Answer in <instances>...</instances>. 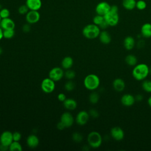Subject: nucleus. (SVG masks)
Returning <instances> with one entry per match:
<instances>
[{"label":"nucleus","instance_id":"f03ea898","mask_svg":"<svg viewBox=\"0 0 151 151\" xmlns=\"http://www.w3.org/2000/svg\"><path fill=\"white\" fill-rule=\"evenodd\" d=\"M119 8L117 6L113 5H111L110 10L104 16L105 21L108 24L109 26L114 27L117 25L119 21Z\"/></svg>","mask_w":151,"mask_h":151},{"label":"nucleus","instance_id":"f704fd0d","mask_svg":"<svg viewBox=\"0 0 151 151\" xmlns=\"http://www.w3.org/2000/svg\"><path fill=\"white\" fill-rule=\"evenodd\" d=\"M9 15H10V12L8 9L4 8L0 9V16L2 19L8 18Z\"/></svg>","mask_w":151,"mask_h":151},{"label":"nucleus","instance_id":"a878e982","mask_svg":"<svg viewBox=\"0 0 151 151\" xmlns=\"http://www.w3.org/2000/svg\"><path fill=\"white\" fill-rule=\"evenodd\" d=\"M9 150L10 151H22V147L19 142L13 141L9 146Z\"/></svg>","mask_w":151,"mask_h":151},{"label":"nucleus","instance_id":"ddd939ff","mask_svg":"<svg viewBox=\"0 0 151 151\" xmlns=\"http://www.w3.org/2000/svg\"><path fill=\"white\" fill-rule=\"evenodd\" d=\"M60 121L66 127H71L74 123V117L69 112H65L62 114L60 119Z\"/></svg>","mask_w":151,"mask_h":151},{"label":"nucleus","instance_id":"49530a36","mask_svg":"<svg viewBox=\"0 0 151 151\" xmlns=\"http://www.w3.org/2000/svg\"><path fill=\"white\" fill-rule=\"evenodd\" d=\"M2 52H3V50H2V48L0 47V55L2 54Z\"/></svg>","mask_w":151,"mask_h":151},{"label":"nucleus","instance_id":"cd10ccee","mask_svg":"<svg viewBox=\"0 0 151 151\" xmlns=\"http://www.w3.org/2000/svg\"><path fill=\"white\" fill-rule=\"evenodd\" d=\"M142 87L145 91L147 93H151V80H143L142 84Z\"/></svg>","mask_w":151,"mask_h":151},{"label":"nucleus","instance_id":"c756f323","mask_svg":"<svg viewBox=\"0 0 151 151\" xmlns=\"http://www.w3.org/2000/svg\"><path fill=\"white\" fill-rule=\"evenodd\" d=\"M147 7V4L144 0H138L136 1V8L140 11H143Z\"/></svg>","mask_w":151,"mask_h":151},{"label":"nucleus","instance_id":"7c9ffc66","mask_svg":"<svg viewBox=\"0 0 151 151\" xmlns=\"http://www.w3.org/2000/svg\"><path fill=\"white\" fill-rule=\"evenodd\" d=\"M104 21V16L98 15V14H96V15H95L93 19V24H96L97 26H99Z\"/></svg>","mask_w":151,"mask_h":151},{"label":"nucleus","instance_id":"b1692460","mask_svg":"<svg viewBox=\"0 0 151 151\" xmlns=\"http://www.w3.org/2000/svg\"><path fill=\"white\" fill-rule=\"evenodd\" d=\"M73 64V59L69 56L64 57L61 61V66L65 70L70 69Z\"/></svg>","mask_w":151,"mask_h":151},{"label":"nucleus","instance_id":"4be33fe9","mask_svg":"<svg viewBox=\"0 0 151 151\" xmlns=\"http://www.w3.org/2000/svg\"><path fill=\"white\" fill-rule=\"evenodd\" d=\"M63 104L65 108L69 110H73L76 109L77 106L76 101L73 99H66L63 101Z\"/></svg>","mask_w":151,"mask_h":151},{"label":"nucleus","instance_id":"f257e3e1","mask_svg":"<svg viewBox=\"0 0 151 151\" xmlns=\"http://www.w3.org/2000/svg\"><path fill=\"white\" fill-rule=\"evenodd\" d=\"M149 73V68L146 64L142 63L134 66L132 71V76L134 79L138 81L145 80Z\"/></svg>","mask_w":151,"mask_h":151},{"label":"nucleus","instance_id":"393cba45","mask_svg":"<svg viewBox=\"0 0 151 151\" xmlns=\"http://www.w3.org/2000/svg\"><path fill=\"white\" fill-rule=\"evenodd\" d=\"M125 62L129 66H135L137 63V58L133 54H129L125 57Z\"/></svg>","mask_w":151,"mask_h":151},{"label":"nucleus","instance_id":"c85d7f7f","mask_svg":"<svg viewBox=\"0 0 151 151\" xmlns=\"http://www.w3.org/2000/svg\"><path fill=\"white\" fill-rule=\"evenodd\" d=\"M15 35L14 29H4L3 30V37L6 39H11Z\"/></svg>","mask_w":151,"mask_h":151},{"label":"nucleus","instance_id":"c03bdc74","mask_svg":"<svg viewBox=\"0 0 151 151\" xmlns=\"http://www.w3.org/2000/svg\"><path fill=\"white\" fill-rule=\"evenodd\" d=\"M2 38H4L3 37V29L0 27V40H2Z\"/></svg>","mask_w":151,"mask_h":151},{"label":"nucleus","instance_id":"2eb2a0df","mask_svg":"<svg viewBox=\"0 0 151 151\" xmlns=\"http://www.w3.org/2000/svg\"><path fill=\"white\" fill-rule=\"evenodd\" d=\"M15 22L14 21L8 18H2L0 22V27L1 28L4 30V29H14L15 28Z\"/></svg>","mask_w":151,"mask_h":151},{"label":"nucleus","instance_id":"39448f33","mask_svg":"<svg viewBox=\"0 0 151 151\" xmlns=\"http://www.w3.org/2000/svg\"><path fill=\"white\" fill-rule=\"evenodd\" d=\"M87 142L89 146L96 149L101 146L102 143V137L99 132L93 131L88 134Z\"/></svg>","mask_w":151,"mask_h":151},{"label":"nucleus","instance_id":"4468645a","mask_svg":"<svg viewBox=\"0 0 151 151\" xmlns=\"http://www.w3.org/2000/svg\"><path fill=\"white\" fill-rule=\"evenodd\" d=\"M120 101L122 105L126 107H130L134 104L136 101L135 97L130 94H124L120 99Z\"/></svg>","mask_w":151,"mask_h":151},{"label":"nucleus","instance_id":"e433bc0d","mask_svg":"<svg viewBox=\"0 0 151 151\" xmlns=\"http://www.w3.org/2000/svg\"><path fill=\"white\" fill-rule=\"evenodd\" d=\"M88 114H89L90 116H91V117H93L94 119L97 118L99 116V111L97 110L94 109H91V110H90V111L88 112Z\"/></svg>","mask_w":151,"mask_h":151},{"label":"nucleus","instance_id":"7ed1b4c3","mask_svg":"<svg viewBox=\"0 0 151 151\" xmlns=\"http://www.w3.org/2000/svg\"><path fill=\"white\" fill-rule=\"evenodd\" d=\"M100 31V28L99 26L94 24H90L83 28L82 33L85 38L93 40L99 37Z\"/></svg>","mask_w":151,"mask_h":151},{"label":"nucleus","instance_id":"423d86ee","mask_svg":"<svg viewBox=\"0 0 151 151\" xmlns=\"http://www.w3.org/2000/svg\"><path fill=\"white\" fill-rule=\"evenodd\" d=\"M55 81L50 77L44 78L41 82V89L46 93H50L52 92L55 89Z\"/></svg>","mask_w":151,"mask_h":151},{"label":"nucleus","instance_id":"72a5a7b5","mask_svg":"<svg viewBox=\"0 0 151 151\" xmlns=\"http://www.w3.org/2000/svg\"><path fill=\"white\" fill-rule=\"evenodd\" d=\"M29 11V8H28V6L26 5V4L25 5H22L21 6H19L18 9V13L19 14L21 15H26V14Z\"/></svg>","mask_w":151,"mask_h":151},{"label":"nucleus","instance_id":"1a4fd4ad","mask_svg":"<svg viewBox=\"0 0 151 151\" xmlns=\"http://www.w3.org/2000/svg\"><path fill=\"white\" fill-rule=\"evenodd\" d=\"M40 19V14L38 11L29 10L25 15V19L27 22L30 24H35L39 21Z\"/></svg>","mask_w":151,"mask_h":151},{"label":"nucleus","instance_id":"9b49d317","mask_svg":"<svg viewBox=\"0 0 151 151\" xmlns=\"http://www.w3.org/2000/svg\"><path fill=\"white\" fill-rule=\"evenodd\" d=\"M110 135L115 140L120 141L123 139L124 137V132L120 127L114 126L111 129Z\"/></svg>","mask_w":151,"mask_h":151},{"label":"nucleus","instance_id":"79ce46f5","mask_svg":"<svg viewBox=\"0 0 151 151\" xmlns=\"http://www.w3.org/2000/svg\"><path fill=\"white\" fill-rule=\"evenodd\" d=\"M134 97H135L136 101H142V100H143V96L141 95V94H137Z\"/></svg>","mask_w":151,"mask_h":151},{"label":"nucleus","instance_id":"aec40b11","mask_svg":"<svg viewBox=\"0 0 151 151\" xmlns=\"http://www.w3.org/2000/svg\"><path fill=\"white\" fill-rule=\"evenodd\" d=\"M99 37L100 42L103 44H109L111 41V37L110 34L106 30L100 31Z\"/></svg>","mask_w":151,"mask_h":151},{"label":"nucleus","instance_id":"6ab92c4d","mask_svg":"<svg viewBox=\"0 0 151 151\" xmlns=\"http://www.w3.org/2000/svg\"><path fill=\"white\" fill-rule=\"evenodd\" d=\"M27 144L30 148H35L39 144V139L35 134H30L27 139Z\"/></svg>","mask_w":151,"mask_h":151},{"label":"nucleus","instance_id":"9d476101","mask_svg":"<svg viewBox=\"0 0 151 151\" xmlns=\"http://www.w3.org/2000/svg\"><path fill=\"white\" fill-rule=\"evenodd\" d=\"M12 133L10 131H4L0 136V143L9 147L10 144L13 142Z\"/></svg>","mask_w":151,"mask_h":151},{"label":"nucleus","instance_id":"20e7f679","mask_svg":"<svg viewBox=\"0 0 151 151\" xmlns=\"http://www.w3.org/2000/svg\"><path fill=\"white\" fill-rule=\"evenodd\" d=\"M100 83L99 77L94 74L87 75L84 80V85L89 90H94L97 88L100 85Z\"/></svg>","mask_w":151,"mask_h":151},{"label":"nucleus","instance_id":"bb28decb","mask_svg":"<svg viewBox=\"0 0 151 151\" xmlns=\"http://www.w3.org/2000/svg\"><path fill=\"white\" fill-rule=\"evenodd\" d=\"M99 98L100 97L99 94L96 91H93L89 96V101L91 104H96L98 103L99 100Z\"/></svg>","mask_w":151,"mask_h":151},{"label":"nucleus","instance_id":"c9c22d12","mask_svg":"<svg viewBox=\"0 0 151 151\" xmlns=\"http://www.w3.org/2000/svg\"><path fill=\"white\" fill-rule=\"evenodd\" d=\"M65 89L68 91H71L72 90H74V87H75V84L73 81L69 80L67 82H66V83L65 84L64 86Z\"/></svg>","mask_w":151,"mask_h":151},{"label":"nucleus","instance_id":"2f4dec72","mask_svg":"<svg viewBox=\"0 0 151 151\" xmlns=\"http://www.w3.org/2000/svg\"><path fill=\"white\" fill-rule=\"evenodd\" d=\"M72 139L73 140L76 142V143H80L83 139V137L82 136L81 134H80L78 132H74L73 134H72Z\"/></svg>","mask_w":151,"mask_h":151},{"label":"nucleus","instance_id":"6e6552de","mask_svg":"<svg viewBox=\"0 0 151 151\" xmlns=\"http://www.w3.org/2000/svg\"><path fill=\"white\" fill-rule=\"evenodd\" d=\"M48 75L49 77L55 82L60 80L63 77L64 73L61 68L56 67L50 71Z\"/></svg>","mask_w":151,"mask_h":151},{"label":"nucleus","instance_id":"473e14b6","mask_svg":"<svg viewBox=\"0 0 151 151\" xmlns=\"http://www.w3.org/2000/svg\"><path fill=\"white\" fill-rule=\"evenodd\" d=\"M64 76L68 80H72L76 76V73L73 70H71L70 69H68L65 73H64Z\"/></svg>","mask_w":151,"mask_h":151},{"label":"nucleus","instance_id":"0eeeda50","mask_svg":"<svg viewBox=\"0 0 151 151\" xmlns=\"http://www.w3.org/2000/svg\"><path fill=\"white\" fill-rule=\"evenodd\" d=\"M111 8V5L106 1H101L98 3L95 8L96 14L104 16Z\"/></svg>","mask_w":151,"mask_h":151},{"label":"nucleus","instance_id":"37998d69","mask_svg":"<svg viewBox=\"0 0 151 151\" xmlns=\"http://www.w3.org/2000/svg\"><path fill=\"white\" fill-rule=\"evenodd\" d=\"M6 150H9V147L3 145L0 143V150L1 151H5Z\"/></svg>","mask_w":151,"mask_h":151},{"label":"nucleus","instance_id":"a211bd4d","mask_svg":"<svg viewBox=\"0 0 151 151\" xmlns=\"http://www.w3.org/2000/svg\"><path fill=\"white\" fill-rule=\"evenodd\" d=\"M140 34L142 37L146 38L151 37V24L146 22L143 24L140 29Z\"/></svg>","mask_w":151,"mask_h":151},{"label":"nucleus","instance_id":"a18cd8bd","mask_svg":"<svg viewBox=\"0 0 151 151\" xmlns=\"http://www.w3.org/2000/svg\"><path fill=\"white\" fill-rule=\"evenodd\" d=\"M147 104L151 107V96H150L147 99Z\"/></svg>","mask_w":151,"mask_h":151},{"label":"nucleus","instance_id":"dca6fc26","mask_svg":"<svg viewBox=\"0 0 151 151\" xmlns=\"http://www.w3.org/2000/svg\"><path fill=\"white\" fill-rule=\"evenodd\" d=\"M25 4L29 10L38 11L42 6L41 0H26Z\"/></svg>","mask_w":151,"mask_h":151},{"label":"nucleus","instance_id":"f3484780","mask_svg":"<svg viewBox=\"0 0 151 151\" xmlns=\"http://www.w3.org/2000/svg\"><path fill=\"white\" fill-rule=\"evenodd\" d=\"M112 86L115 91L117 92H122L124 90L126 84L122 78H117L113 80Z\"/></svg>","mask_w":151,"mask_h":151},{"label":"nucleus","instance_id":"5701e85b","mask_svg":"<svg viewBox=\"0 0 151 151\" xmlns=\"http://www.w3.org/2000/svg\"><path fill=\"white\" fill-rule=\"evenodd\" d=\"M136 0H122L123 7L128 11H132L136 8Z\"/></svg>","mask_w":151,"mask_h":151},{"label":"nucleus","instance_id":"a19ab883","mask_svg":"<svg viewBox=\"0 0 151 151\" xmlns=\"http://www.w3.org/2000/svg\"><path fill=\"white\" fill-rule=\"evenodd\" d=\"M57 127L58 130H62L65 128V126L63 124V123L61 121L57 124Z\"/></svg>","mask_w":151,"mask_h":151},{"label":"nucleus","instance_id":"412c9836","mask_svg":"<svg viewBox=\"0 0 151 151\" xmlns=\"http://www.w3.org/2000/svg\"><path fill=\"white\" fill-rule=\"evenodd\" d=\"M123 45L126 50H131L135 45V40L132 36H127L123 40Z\"/></svg>","mask_w":151,"mask_h":151},{"label":"nucleus","instance_id":"58836bf2","mask_svg":"<svg viewBox=\"0 0 151 151\" xmlns=\"http://www.w3.org/2000/svg\"><path fill=\"white\" fill-rule=\"evenodd\" d=\"M22 29V31L25 33H27V32H29L30 30H31L30 24H29L28 22H27V24H25L24 25H23Z\"/></svg>","mask_w":151,"mask_h":151},{"label":"nucleus","instance_id":"de8ad7c7","mask_svg":"<svg viewBox=\"0 0 151 151\" xmlns=\"http://www.w3.org/2000/svg\"><path fill=\"white\" fill-rule=\"evenodd\" d=\"M1 19H2V18H1V16H0V22H1Z\"/></svg>","mask_w":151,"mask_h":151},{"label":"nucleus","instance_id":"4c0bfd02","mask_svg":"<svg viewBox=\"0 0 151 151\" xmlns=\"http://www.w3.org/2000/svg\"><path fill=\"white\" fill-rule=\"evenodd\" d=\"M12 137L14 141L19 142L21 139V134L18 132H15L12 133Z\"/></svg>","mask_w":151,"mask_h":151},{"label":"nucleus","instance_id":"ea45409f","mask_svg":"<svg viewBox=\"0 0 151 151\" xmlns=\"http://www.w3.org/2000/svg\"><path fill=\"white\" fill-rule=\"evenodd\" d=\"M57 98H58L59 101H62V102H63L67 99L64 93H62L58 94V95L57 96Z\"/></svg>","mask_w":151,"mask_h":151},{"label":"nucleus","instance_id":"f8f14e48","mask_svg":"<svg viewBox=\"0 0 151 151\" xmlns=\"http://www.w3.org/2000/svg\"><path fill=\"white\" fill-rule=\"evenodd\" d=\"M89 118L90 115L85 110H82L78 112V113L77 114L76 117V122L78 124L83 126L88 122Z\"/></svg>","mask_w":151,"mask_h":151}]
</instances>
